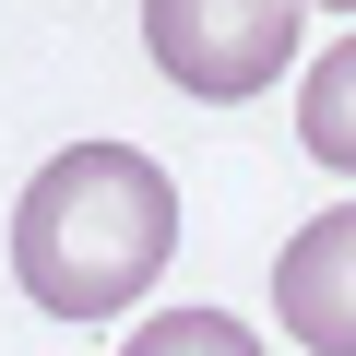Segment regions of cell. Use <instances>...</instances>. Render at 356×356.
I'll list each match as a JSON object with an SVG mask.
<instances>
[{"mask_svg": "<svg viewBox=\"0 0 356 356\" xmlns=\"http://www.w3.org/2000/svg\"><path fill=\"white\" fill-rule=\"evenodd\" d=\"M297 143H309L332 178H356V36L309 60V83H297Z\"/></svg>", "mask_w": 356, "mask_h": 356, "instance_id": "277c9868", "label": "cell"}, {"mask_svg": "<svg viewBox=\"0 0 356 356\" xmlns=\"http://www.w3.org/2000/svg\"><path fill=\"white\" fill-rule=\"evenodd\" d=\"M273 309H285V332H297L309 356H356V202H332V214H309V226L285 238Z\"/></svg>", "mask_w": 356, "mask_h": 356, "instance_id": "3957f363", "label": "cell"}, {"mask_svg": "<svg viewBox=\"0 0 356 356\" xmlns=\"http://www.w3.org/2000/svg\"><path fill=\"white\" fill-rule=\"evenodd\" d=\"M297 13H309V0H297ZM321 13H356V0H321Z\"/></svg>", "mask_w": 356, "mask_h": 356, "instance_id": "8992f818", "label": "cell"}, {"mask_svg": "<svg viewBox=\"0 0 356 356\" xmlns=\"http://www.w3.org/2000/svg\"><path fill=\"white\" fill-rule=\"evenodd\" d=\"M178 250V191L166 166L131 154V143H72L24 178L13 202V285L48 309V321H107L131 309Z\"/></svg>", "mask_w": 356, "mask_h": 356, "instance_id": "6da1fadb", "label": "cell"}, {"mask_svg": "<svg viewBox=\"0 0 356 356\" xmlns=\"http://www.w3.org/2000/svg\"><path fill=\"white\" fill-rule=\"evenodd\" d=\"M119 356H261V344H250V321H226V309H154Z\"/></svg>", "mask_w": 356, "mask_h": 356, "instance_id": "5b68a950", "label": "cell"}, {"mask_svg": "<svg viewBox=\"0 0 356 356\" xmlns=\"http://www.w3.org/2000/svg\"><path fill=\"white\" fill-rule=\"evenodd\" d=\"M143 48L178 95L238 107L297 60V0H143Z\"/></svg>", "mask_w": 356, "mask_h": 356, "instance_id": "7a4b0ae2", "label": "cell"}]
</instances>
